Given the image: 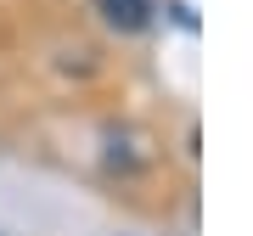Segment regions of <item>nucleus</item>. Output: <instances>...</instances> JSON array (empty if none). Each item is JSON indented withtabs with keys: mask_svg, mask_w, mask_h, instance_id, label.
<instances>
[{
	"mask_svg": "<svg viewBox=\"0 0 253 236\" xmlns=\"http://www.w3.org/2000/svg\"><path fill=\"white\" fill-rule=\"evenodd\" d=\"M96 11H101L107 28H118V34H141L158 6H152V0H96Z\"/></svg>",
	"mask_w": 253,
	"mask_h": 236,
	"instance_id": "obj_1",
	"label": "nucleus"
},
{
	"mask_svg": "<svg viewBox=\"0 0 253 236\" xmlns=\"http://www.w3.org/2000/svg\"><path fill=\"white\" fill-rule=\"evenodd\" d=\"M169 11H174V23H180V28H191V23H197V17H191V6H186V0H169Z\"/></svg>",
	"mask_w": 253,
	"mask_h": 236,
	"instance_id": "obj_2",
	"label": "nucleus"
}]
</instances>
